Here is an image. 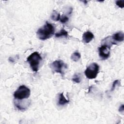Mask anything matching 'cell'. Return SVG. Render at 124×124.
<instances>
[{
	"label": "cell",
	"instance_id": "2",
	"mask_svg": "<svg viewBox=\"0 0 124 124\" xmlns=\"http://www.w3.org/2000/svg\"><path fill=\"white\" fill-rule=\"evenodd\" d=\"M42 58L39 53L34 52L30 55L27 58V62L30 64V67L34 72H37Z\"/></svg>",
	"mask_w": 124,
	"mask_h": 124
},
{
	"label": "cell",
	"instance_id": "13",
	"mask_svg": "<svg viewBox=\"0 0 124 124\" xmlns=\"http://www.w3.org/2000/svg\"><path fill=\"white\" fill-rule=\"evenodd\" d=\"M60 15L56 11L54 10L51 15V18L54 21H58L60 19Z\"/></svg>",
	"mask_w": 124,
	"mask_h": 124
},
{
	"label": "cell",
	"instance_id": "14",
	"mask_svg": "<svg viewBox=\"0 0 124 124\" xmlns=\"http://www.w3.org/2000/svg\"><path fill=\"white\" fill-rule=\"evenodd\" d=\"M81 80V78L80 73H75L72 78V81L77 83H80Z\"/></svg>",
	"mask_w": 124,
	"mask_h": 124
},
{
	"label": "cell",
	"instance_id": "3",
	"mask_svg": "<svg viewBox=\"0 0 124 124\" xmlns=\"http://www.w3.org/2000/svg\"><path fill=\"white\" fill-rule=\"evenodd\" d=\"M31 94L30 90L25 85H21L14 93L16 99L22 100L29 98Z\"/></svg>",
	"mask_w": 124,
	"mask_h": 124
},
{
	"label": "cell",
	"instance_id": "18",
	"mask_svg": "<svg viewBox=\"0 0 124 124\" xmlns=\"http://www.w3.org/2000/svg\"><path fill=\"white\" fill-rule=\"evenodd\" d=\"M124 110V105L122 104L119 108V111L120 112H123Z\"/></svg>",
	"mask_w": 124,
	"mask_h": 124
},
{
	"label": "cell",
	"instance_id": "12",
	"mask_svg": "<svg viewBox=\"0 0 124 124\" xmlns=\"http://www.w3.org/2000/svg\"><path fill=\"white\" fill-rule=\"evenodd\" d=\"M81 57V55L78 52V51H76L75 52H74L71 56V60L74 61V62H78L80 58Z\"/></svg>",
	"mask_w": 124,
	"mask_h": 124
},
{
	"label": "cell",
	"instance_id": "4",
	"mask_svg": "<svg viewBox=\"0 0 124 124\" xmlns=\"http://www.w3.org/2000/svg\"><path fill=\"white\" fill-rule=\"evenodd\" d=\"M99 66L95 62L91 63L86 69L84 73L86 77L89 79L95 78L99 72Z\"/></svg>",
	"mask_w": 124,
	"mask_h": 124
},
{
	"label": "cell",
	"instance_id": "17",
	"mask_svg": "<svg viewBox=\"0 0 124 124\" xmlns=\"http://www.w3.org/2000/svg\"><path fill=\"white\" fill-rule=\"evenodd\" d=\"M116 4L120 8H123L124 7V0H117Z\"/></svg>",
	"mask_w": 124,
	"mask_h": 124
},
{
	"label": "cell",
	"instance_id": "10",
	"mask_svg": "<svg viewBox=\"0 0 124 124\" xmlns=\"http://www.w3.org/2000/svg\"><path fill=\"white\" fill-rule=\"evenodd\" d=\"M69 102V100H67L63 95V93H61L59 96L58 104L60 106L64 105Z\"/></svg>",
	"mask_w": 124,
	"mask_h": 124
},
{
	"label": "cell",
	"instance_id": "5",
	"mask_svg": "<svg viewBox=\"0 0 124 124\" xmlns=\"http://www.w3.org/2000/svg\"><path fill=\"white\" fill-rule=\"evenodd\" d=\"M50 66L53 71L61 74L62 76L64 75V69L66 68V64L61 60H56L53 62Z\"/></svg>",
	"mask_w": 124,
	"mask_h": 124
},
{
	"label": "cell",
	"instance_id": "6",
	"mask_svg": "<svg viewBox=\"0 0 124 124\" xmlns=\"http://www.w3.org/2000/svg\"><path fill=\"white\" fill-rule=\"evenodd\" d=\"M110 48L109 47L105 45H101V46L98 48L99 55L102 60H106L109 57Z\"/></svg>",
	"mask_w": 124,
	"mask_h": 124
},
{
	"label": "cell",
	"instance_id": "15",
	"mask_svg": "<svg viewBox=\"0 0 124 124\" xmlns=\"http://www.w3.org/2000/svg\"><path fill=\"white\" fill-rule=\"evenodd\" d=\"M120 84H121V83H120V82L119 80H115L112 84V86L110 91L111 92L113 91L115 89V88H116V86H117V85H120Z\"/></svg>",
	"mask_w": 124,
	"mask_h": 124
},
{
	"label": "cell",
	"instance_id": "11",
	"mask_svg": "<svg viewBox=\"0 0 124 124\" xmlns=\"http://www.w3.org/2000/svg\"><path fill=\"white\" fill-rule=\"evenodd\" d=\"M68 34L67 31L64 29H62L59 32L55 34V37L57 38H59L61 37H67Z\"/></svg>",
	"mask_w": 124,
	"mask_h": 124
},
{
	"label": "cell",
	"instance_id": "1",
	"mask_svg": "<svg viewBox=\"0 0 124 124\" xmlns=\"http://www.w3.org/2000/svg\"><path fill=\"white\" fill-rule=\"evenodd\" d=\"M54 32L55 28L53 25L47 21L43 27L38 30L36 34L40 40H45L51 37Z\"/></svg>",
	"mask_w": 124,
	"mask_h": 124
},
{
	"label": "cell",
	"instance_id": "7",
	"mask_svg": "<svg viewBox=\"0 0 124 124\" xmlns=\"http://www.w3.org/2000/svg\"><path fill=\"white\" fill-rule=\"evenodd\" d=\"M112 45H116L118 43L124 41V33L122 31H119L111 36Z\"/></svg>",
	"mask_w": 124,
	"mask_h": 124
},
{
	"label": "cell",
	"instance_id": "8",
	"mask_svg": "<svg viewBox=\"0 0 124 124\" xmlns=\"http://www.w3.org/2000/svg\"><path fill=\"white\" fill-rule=\"evenodd\" d=\"M14 104L15 106L19 110H23L26 109L28 106L30 104V100L27 101L24 100V102L22 101L21 100H17V99H16V100L14 101Z\"/></svg>",
	"mask_w": 124,
	"mask_h": 124
},
{
	"label": "cell",
	"instance_id": "9",
	"mask_svg": "<svg viewBox=\"0 0 124 124\" xmlns=\"http://www.w3.org/2000/svg\"><path fill=\"white\" fill-rule=\"evenodd\" d=\"M94 38V35L92 32L87 31L84 32L82 35L83 41L85 43H90Z\"/></svg>",
	"mask_w": 124,
	"mask_h": 124
},
{
	"label": "cell",
	"instance_id": "16",
	"mask_svg": "<svg viewBox=\"0 0 124 124\" xmlns=\"http://www.w3.org/2000/svg\"><path fill=\"white\" fill-rule=\"evenodd\" d=\"M68 20H69V18L66 16H65V15H62V17H60V19L61 22L62 23H65L67 22Z\"/></svg>",
	"mask_w": 124,
	"mask_h": 124
}]
</instances>
